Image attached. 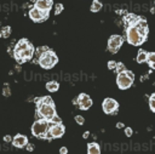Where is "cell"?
Here are the masks:
<instances>
[{
    "label": "cell",
    "instance_id": "cell-1",
    "mask_svg": "<svg viewBox=\"0 0 155 154\" xmlns=\"http://www.w3.org/2000/svg\"><path fill=\"white\" fill-rule=\"evenodd\" d=\"M35 113L38 119H45L51 122H62L61 118L57 115L56 105L51 96H41L34 99Z\"/></svg>",
    "mask_w": 155,
    "mask_h": 154
},
{
    "label": "cell",
    "instance_id": "cell-2",
    "mask_svg": "<svg viewBox=\"0 0 155 154\" xmlns=\"http://www.w3.org/2000/svg\"><path fill=\"white\" fill-rule=\"evenodd\" d=\"M36 62H38V64L41 68H44V69H51V68H53L58 63V57H57V55H56L54 51H52L51 49H48L44 53H41L40 56H38Z\"/></svg>",
    "mask_w": 155,
    "mask_h": 154
},
{
    "label": "cell",
    "instance_id": "cell-3",
    "mask_svg": "<svg viewBox=\"0 0 155 154\" xmlns=\"http://www.w3.org/2000/svg\"><path fill=\"white\" fill-rule=\"evenodd\" d=\"M50 124L51 121H47L45 119H36L33 125H31V135L39 139H46L47 137V131H48V127H50Z\"/></svg>",
    "mask_w": 155,
    "mask_h": 154
},
{
    "label": "cell",
    "instance_id": "cell-4",
    "mask_svg": "<svg viewBox=\"0 0 155 154\" xmlns=\"http://www.w3.org/2000/svg\"><path fill=\"white\" fill-rule=\"evenodd\" d=\"M134 82V74L133 72L126 69L125 72H121L116 74V85L120 90H127L130 89Z\"/></svg>",
    "mask_w": 155,
    "mask_h": 154
},
{
    "label": "cell",
    "instance_id": "cell-5",
    "mask_svg": "<svg viewBox=\"0 0 155 154\" xmlns=\"http://www.w3.org/2000/svg\"><path fill=\"white\" fill-rule=\"evenodd\" d=\"M126 40L128 41V44L133 45V46H140L144 41H145V38H143L138 30L136 29L134 25H130V27H126Z\"/></svg>",
    "mask_w": 155,
    "mask_h": 154
},
{
    "label": "cell",
    "instance_id": "cell-6",
    "mask_svg": "<svg viewBox=\"0 0 155 154\" xmlns=\"http://www.w3.org/2000/svg\"><path fill=\"white\" fill-rule=\"evenodd\" d=\"M64 133H65V126L63 125V122H51L50 127H48V131H47L46 141H52V139L61 138Z\"/></svg>",
    "mask_w": 155,
    "mask_h": 154
},
{
    "label": "cell",
    "instance_id": "cell-7",
    "mask_svg": "<svg viewBox=\"0 0 155 154\" xmlns=\"http://www.w3.org/2000/svg\"><path fill=\"white\" fill-rule=\"evenodd\" d=\"M34 53H35V49H34L33 45H30V46H29L28 49H25V50L13 51V57H15V59H16L19 64H22V63L28 62L29 59H31L33 56H34Z\"/></svg>",
    "mask_w": 155,
    "mask_h": 154
},
{
    "label": "cell",
    "instance_id": "cell-8",
    "mask_svg": "<svg viewBox=\"0 0 155 154\" xmlns=\"http://www.w3.org/2000/svg\"><path fill=\"white\" fill-rule=\"evenodd\" d=\"M102 108H103V112L108 115H115L119 110V103L116 99L114 98H110V97H107L103 99V103H102Z\"/></svg>",
    "mask_w": 155,
    "mask_h": 154
},
{
    "label": "cell",
    "instance_id": "cell-9",
    "mask_svg": "<svg viewBox=\"0 0 155 154\" xmlns=\"http://www.w3.org/2000/svg\"><path fill=\"white\" fill-rule=\"evenodd\" d=\"M74 104H76L81 110H87L91 108L92 105V99L91 97L87 95V93H80L74 101H73Z\"/></svg>",
    "mask_w": 155,
    "mask_h": 154
},
{
    "label": "cell",
    "instance_id": "cell-10",
    "mask_svg": "<svg viewBox=\"0 0 155 154\" xmlns=\"http://www.w3.org/2000/svg\"><path fill=\"white\" fill-rule=\"evenodd\" d=\"M122 42H124V38H122L121 35H117V34L111 35V36L108 39V50H109L111 53H116V52L120 50Z\"/></svg>",
    "mask_w": 155,
    "mask_h": 154
},
{
    "label": "cell",
    "instance_id": "cell-11",
    "mask_svg": "<svg viewBox=\"0 0 155 154\" xmlns=\"http://www.w3.org/2000/svg\"><path fill=\"white\" fill-rule=\"evenodd\" d=\"M48 16H50V13L42 12V11L35 8V7H33V8L29 10V18H30L31 21H34V22H38V23L46 21V19L48 18Z\"/></svg>",
    "mask_w": 155,
    "mask_h": 154
},
{
    "label": "cell",
    "instance_id": "cell-12",
    "mask_svg": "<svg viewBox=\"0 0 155 154\" xmlns=\"http://www.w3.org/2000/svg\"><path fill=\"white\" fill-rule=\"evenodd\" d=\"M133 25L136 27V29L138 30V33H139L143 38H145V39H147L148 33H149V29H148V23H147L145 18L139 16V17H138V19H137V22H136Z\"/></svg>",
    "mask_w": 155,
    "mask_h": 154
},
{
    "label": "cell",
    "instance_id": "cell-13",
    "mask_svg": "<svg viewBox=\"0 0 155 154\" xmlns=\"http://www.w3.org/2000/svg\"><path fill=\"white\" fill-rule=\"evenodd\" d=\"M29 143V139L25 135H22V133H17L12 137V142L11 144L16 148H25V146Z\"/></svg>",
    "mask_w": 155,
    "mask_h": 154
},
{
    "label": "cell",
    "instance_id": "cell-14",
    "mask_svg": "<svg viewBox=\"0 0 155 154\" xmlns=\"http://www.w3.org/2000/svg\"><path fill=\"white\" fill-rule=\"evenodd\" d=\"M34 7L42 12L50 13L51 7H52V0H36L34 4Z\"/></svg>",
    "mask_w": 155,
    "mask_h": 154
},
{
    "label": "cell",
    "instance_id": "cell-15",
    "mask_svg": "<svg viewBox=\"0 0 155 154\" xmlns=\"http://www.w3.org/2000/svg\"><path fill=\"white\" fill-rule=\"evenodd\" d=\"M87 154H101V147L97 142H91L87 144Z\"/></svg>",
    "mask_w": 155,
    "mask_h": 154
},
{
    "label": "cell",
    "instance_id": "cell-16",
    "mask_svg": "<svg viewBox=\"0 0 155 154\" xmlns=\"http://www.w3.org/2000/svg\"><path fill=\"white\" fill-rule=\"evenodd\" d=\"M138 17H139V16H137V15H134V13H127V15L125 16V18H124V22H125L126 27L133 25V24L137 22Z\"/></svg>",
    "mask_w": 155,
    "mask_h": 154
},
{
    "label": "cell",
    "instance_id": "cell-17",
    "mask_svg": "<svg viewBox=\"0 0 155 154\" xmlns=\"http://www.w3.org/2000/svg\"><path fill=\"white\" fill-rule=\"evenodd\" d=\"M147 59H148V52L143 49H139L138 53H137V62L138 63H145Z\"/></svg>",
    "mask_w": 155,
    "mask_h": 154
},
{
    "label": "cell",
    "instance_id": "cell-18",
    "mask_svg": "<svg viewBox=\"0 0 155 154\" xmlns=\"http://www.w3.org/2000/svg\"><path fill=\"white\" fill-rule=\"evenodd\" d=\"M58 89H59V84L57 81L51 80V81L46 82V90L48 92H56V91H58Z\"/></svg>",
    "mask_w": 155,
    "mask_h": 154
},
{
    "label": "cell",
    "instance_id": "cell-19",
    "mask_svg": "<svg viewBox=\"0 0 155 154\" xmlns=\"http://www.w3.org/2000/svg\"><path fill=\"white\" fill-rule=\"evenodd\" d=\"M147 63L151 69H155V52H148V59Z\"/></svg>",
    "mask_w": 155,
    "mask_h": 154
},
{
    "label": "cell",
    "instance_id": "cell-20",
    "mask_svg": "<svg viewBox=\"0 0 155 154\" xmlns=\"http://www.w3.org/2000/svg\"><path fill=\"white\" fill-rule=\"evenodd\" d=\"M102 2L99 0H93L92 1V5H91V11L92 12H98L101 8H102Z\"/></svg>",
    "mask_w": 155,
    "mask_h": 154
},
{
    "label": "cell",
    "instance_id": "cell-21",
    "mask_svg": "<svg viewBox=\"0 0 155 154\" xmlns=\"http://www.w3.org/2000/svg\"><path fill=\"white\" fill-rule=\"evenodd\" d=\"M10 34H11V28H10L8 25L4 27V28L1 29V32H0V36H1V38H4V39L8 38V36H10Z\"/></svg>",
    "mask_w": 155,
    "mask_h": 154
},
{
    "label": "cell",
    "instance_id": "cell-22",
    "mask_svg": "<svg viewBox=\"0 0 155 154\" xmlns=\"http://www.w3.org/2000/svg\"><path fill=\"white\" fill-rule=\"evenodd\" d=\"M149 108L153 113H155V92L150 95V98H149Z\"/></svg>",
    "mask_w": 155,
    "mask_h": 154
},
{
    "label": "cell",
    "instance_id": "cell-23",
    "mask_svg": "<svg viewBox=\"0 0 155 154\" xmlns=\"http://www.w3.org/2000/svg\"><path fill=\"white\" fill-rule=\"evenodd\" d=\"M125 70H126L125 64L121 63V62H116V67H115V72H116V74H119V73H121V72H125Z\"/></svg>",
    "mask_w": 155,
    "mask_h": 154
},
{
    "label": "cell",
    "instance_id": "cell-24",
    "mask_svg": "<svg viewBox=\"0 0 155 154\" xmlns=\"http://www.w3.org/2000/svg\"><path fill=\"white\" fill-rule=\"evenodd\" d=\"M63 4H61V2H58V4H56L54 5V15H59L62 11H63Z\"/></svg>",
    "mask_w": 155,
    "mask_h": 154
},
{
    "label": "cell",
    "instance_id": "cell-25",
    "mask_svg": "<svg viewBox=\"0 0 155 154\" xmlns=\"http://www.w3.org/2000/svg\"><path fill=\"white\" fill-rule=\"evenodd\" d=\"M74 119H75V121H76L78 125H84V122H85V118L82 115H75Z\"/></svg>",
    "mask_w": 155,
    "mask_h": 154
},
{
    "label": "cell",
    "instance_id": "cell-26",
    "mask_svg": "<svg viewBox=\"0 0 155 154\" xmlns=\"http://www.w3.org/2000/svg\"><path fill=\"white\" fill-rule=\"evenodd\" d=\"M2 95L5 96V97H8L10 95H11V91H10V86L6 84L5 86H4V89H2Z\"/></svg>",
    "mask_w": 155,
    "mask_h": 154
},
{
    "label": "cell",
    "instance_id": "cell-27",
    "mask_svg": "<svg viewBox=\"0 0 155 154\" xmlns=\"http://www.w3.org/2000/svg\"><path fill=\"white\" fill-rule=\"evenodd\" d=\"M115 67H116V62L115 61H109L108 62V68L110 70H115Z\"/></svg>",
    "mask_w": 155,
    "mask_h": 154
},
{
    "label": "cell",
    "instance_id": "cell-28",
    "mask_svg": "<svg viewBox=\"0 0 155 154\" xmlns=\"http://www.w3.org/2000/svg\"><path fill=\"white\" fill-rule=\"evenodd\" d=\"M125 135H126L127 137H131V136L133 135V130H132L131 127H125Z\"/></svg>",
    "mask_w": 155,
    "mask_h": 154
},
{
    "label": "cell",
    "instance_id": "cell-29",
    "mask_svg": "<svg viewBox=\"0 0 155 154\" xmlns=\"http://www.w3.org/2000/svg\"><path fill=\"white\" fill-rule=\"evenodd\" d=\"M59 154H68V148L67 147H61L59 148Z\"/></svg>",
    "mask_w": 155,
    "mask_h": 154
},
{
    "label": "cell",
    "instance_id": "cell-30",
    "mask_svg": "<svg viewBox=\"0 0 155 154\" xmlns=\"http://www.w3.org/2000/svg\"><path fill=\"white\" fill-rule=\"evenodd\" d=\"M25 149H27V150H28V152H31V150H33V149H34V146H33V144H31V143H28V144H27V146H25Z\"/></svg>",
    "mask_w": 155,
    "mask_h": 154
},
{
    "label": "cell",
    "instance_id": "cell-31",
    "mask_svg": "<svg viewBox=\"0 0 155 154\" xmlns=\"http://www.w3.org/2000/svg\"><path fill=\"white\" fill-rule=\"evenodd\" d=\"M4 141H5V142H7V143H11V142H12V137L7 135V136H5V137H4Z\"/></svg>",
    "mask_w": 155,
    "mask_h": 154
},
{
    "label": "cell",
    "instance_id": "cell-32",
    "mask_svg": "<svg viewBox=\"0 0 155 154\" xmlns=\"http://www.w3.org/2000/svg\"><path fill=\"white\" fill-rule=\"evenodd\" d=\"M116 127H117V129H124L125 125H124L122 122H117V124H116Z\"/></svg>",
    "mask_w": 155,
    "mask_h": 154
},
{
    "label": "cell",
    "instance_id": "cell-33",
    "mask_svg": "<svg viewBox=\"0 0 155 154\" xmlns=\"http://www.w3.org/2000/svg\"><path fill=\"white\" fill-rule=\"evenodd\" d=\"M88 136H90V131H85V133H84V138H88Z\"/></svg>",
    "mask_w": 155,
    "mask_h": 154
}]
</instances>
